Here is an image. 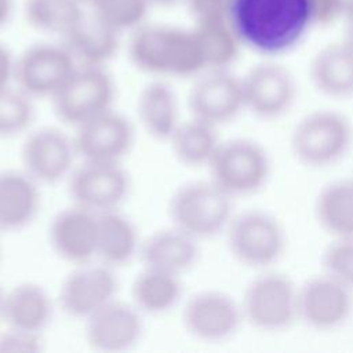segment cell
<instances>
[{"instance_id": "277c9868", "label": "cell", "mask_w": 353, "mask_h": 353, "mask_svg": "<svg viewBox=\"0 0 353 353\" xmlns=\"http://www.w3.org/2000/svg\"><path fill=\"white\" fill-rule=\"evenodd\" d=\"M240 305L244 323L262 332H281L299 321V285L273 268L261 270L248 283Z\"/></svg>"}, {"instance_id": "9c48e42d", "label": "cell", "mask_w": 353, "mask_h": 353, "mask_svg": "<svg viewBox=\"0 0 353 353\" xmlns=\"http://www.w3.org/2000/svg\"><path fill=\"white\" fill-rule=\"evenodd\" d=\"M185 331L205 343H219L237 334L244 316L240 301L221 290H201L190 295L182 307Z\"/></svg>"}, {"instance_id": "6da1fadb", "label": "cell", "mask_w": 353, "mask_h": 353, "mask_svg": "<svg viewBox=\"0 0 353 353\" xmlns=\"http://www.w3.org/2000/svg\"><path fill=\"white\" fill-rule=\"evenodd\" d=\"M225 15L243 47L266 57L294 50L314 26L310 0H228Z\"/></svg>"}, {"instance_id": "d590c367", "label": "cell", "mask_w": 353, "mask_h": 353, "mask_svg": "<svg viewBox=\"0 0 353 353\" xmlns=\"http://www.w3.org/2000/svg\"><path fill=\"white\" fill-rule=\"evenodd\" d=\"M314 25H330L342 21V0H310Z\"/></svg>"}, {"instance_id": "ac0fdd59", "label": "cell", "mask_w": 353, "mask_h": 353, "mask_svg": "<svg viewBox=\"0 0 353 353\" xmlns=\"http://www.w3.org/2000/svg\"><path fill=\"white\" fill-rule=\"evenodd\" d=\"M353 313V291L324 272L299 285V321L317 331L345 325Z\"/></svg>"}, {"instance_id": "44dd1931", "label": "cell", "mask_w": 353, "mask_h": 353, "mask_svg": "<svg viewBox=\"0 0 353 353\" xmlns=\"http://www.w3.org/2000/svg\"><path fill=\"white\" fill-rule=\"evenodd\" d=\"M314 88L330 98L353 97V33L321 47L309 63Z\"/></svg>"}, {"instance_id": "52a82bcc", "label": "cell", "mask_w": 353, "mask_h": 353, "mask_svg": "<svg viewBox=\"0 0 353 353\" xmlns=\"http://www.w3.org/2000/svg\"><path fill=\"white\" fill-rule=\"evenodd\" d=\"M225 236L230 255L240 265L258 272L272 269L287 247L285 230L280 221L259 210L234 214Z\"/></svg>"}, {"instance_id": "d6986e66", "label": "cell", "mask_w": 353, "mask_h": 353, "mask_svg": "<svg viewBox=\"0 0 353 353\" xmlns=\"http://www.w3.org/2000/svg\"><path fill=\"white\" fill-rule=\"evenodd\" d=\"M98 214L74 203L59 210L48 225V243L63 262L77 266L97 261Z\"/></svg>"}, {"instance_id": "7c38bea8", "label": "cell", "mask_w": 353, "mask_h": 353, "mask_svg": "<svg viewBox=\"0 0 353 353\" xmlns=\"http://www.w3.org/2000/svg\"><path fill=\"white\" fill-rule=\"evenodd\" d=\"M76 68L62 43L34 44L15 58L14 84L33 99H51Z\"/></svg>"}, {"instance_id": "3957f363", "label": "cell", "mask_w": 353, "mask_h": 353, "mask_svg": "<svg viewBox=\"0 0 353 353\" xmlns=\"http://www.w3.org/2000/svg\"><path fill=\"white\" fill-rule=\"evenodd\" d=\"M233 200L211 179L181 185L171 196V225L201 241L225 233L234 215Z\"/></svg>"}, {"instance_id": "8fae6325", "label": "cell", "mask_w": 353, "mask_h": 353, "mask_svg": "<svg viewBox=\"0 0 353 353\" xmlns=\"http://www.w3.org/2000/svg\"><path fill=\"white\" fill-rule=\"evenodd\" d=\"M73 137L58 127H40L26 134L21 148L22 170L39 185H55L76 167Z\"/></svg>"}, {"instance_id": "9a60e30c", "label": "cell", "mask_w": 353, "mask_h": 353, "mask_svg": "<svg viewBox=\"0 0 353 353\" xmlns=\"http://www.w3.org/2000/svg\"><path fill=\"white\" fill-rule=\"evenodd\" d=\"M190 116L215 127L234 120L243 110L241 77L229 69H207L200 73L188 94Z\"/></svg>"}, {"instance_id": "83f0119b", "label": "cell", "mask_w": 353, "mask_h": 353, "mask_svg": "<svg viewBox=\"0 0 353 353\" xmlns=\"http://www.w3.org/2000/svg\"><path fill=\"white\" fill-rule=\"evenodd\" d=\"M221 141L218 127L189 116V119H182L167 142L181 164L200 168L210 164Z\"/></svg>"}, {"instance_id": "f1b7e54d", "label": "cell", "mask_w": 353, "mask_h": 353, "mask_svg": "<svg viewBox=\"0 0 353 353\" xmlns=\"http://www.w3.org/2000/svg\"><path fill=\"white\" fill-rule=\"evenodd\" d=\"M207 69H229L243 44L225 14L196 18L193 26Z\"/></svg>"}, {"instance_id": "74e56055", "label": "cell", "mask_w": 353, "mask_h": 353, "mask_svg": "<svg viewBox=\"0 0 353 353\" xmlns=\"http://www.w3.org/2000/svg\"><path fill=\"white\" fill-rule=\"evenodd\" d=\"M15 58L10 50L0 43V88L14 84Z\"/></svg>"}, {"instance_id": "5b68a950", "label": "cell", "mask_w": 353, "mask_h": 353, "mask_svg": "<svg viewBox=\"0 0 353 353\" xmlns=\"http://www.w3.org/2000/svg\"><path fill=\"white\" fill-rule=\"evenodd\" d=\"M353 143V125L341 112L317 109L305 114L292 128L290 148L309 168H327L341 161Z\"/></svg>"}, {"instance_id": "f35d334b", "label": "cell", "mask_w": 353, "mask_h": 353, "mask_svg": "<svg viewBox=\"0 0 353 353\" xmlns=\"http://www.w3.org/2000/svg\"><path fill=\"white\" fill-rule=\"evenodd\" d=\"M342 11L343 21H346L353 30V0H342Z\"/></svg>"}, {"instance_id": "30bf717a", "label": "cell", "mask_w": 353, "mask_h": 353, "mask_svg": "<svg viewBox=\"0 0 353 353\" xmlns=\"http://www.w3.org/2000/svg\"><path fill=\"white\" fill-rule=\"evenodd\" d=\"M117 294L119 279L114 269L94 261L73 266L59 284L57 303L68 316L84 321L119 298Z\"/></svg>"}, {"instance_id": "e0dca14e", "label": "cell", "mask_w": 353, "mask_h": 353, "mask_svg": "<svg viewBox=\"0 0 353 353\" xmlns=\"http://www.w3.org/2000/svg\"><path fill=\"white\" fill-rule=\"evenodd\" d=\"M145 330L143 314L131 301L116 298L84 320V339L99 353H124L134 349Z\"/></svg>"}, {"instance_id": "5bb4252c", "label": "cell", "mask_w": 353, "mask_h": 353, "mask_svg": "<svg viewBox=\"0 0 353 353\" xmlns=\"http://www.w3.org/2000/svg\"><path fill=\"white\" fill-rule=\"evenodd\" d=\"M241 83L245 110L262 120L283 117L296 101L298 85L294 74L270 59L252 66L241 77Z\"/></svg>"}, {"instance_id": "836d02e7", "label": "cell", "mask_w": 353, "mask_h": 353, "mask_svg": "<svg viewBox=\"0 0 353 353\" xmlns=\"http://www.w3.org/2000/svg\"><path fill=\"white\" fill-rule=\"evenodd\" d=\"M323 272L353 291V237L332 239L323 254Z\"/></svg>"}, {"instance_id": "60d3db41", "label": "cell", "mask_w": 353, "mask_h": 353, "mask_svg": "<svg viewBox=\"0 0 353 353\" xmlns=\"http://www.w3.org/2000/svg\"><path fill=\"white\" fill-rule=\"evenodd\" d=\"M0 232H1V229H0Z\"/></svg>"}, {"instance_id": "4dcf8cb0", "label": "cell", "mask_w": 353, "mask_h": 353, "mask_svg": "<svg viewBox=\"0 0 353 353\" xmlns=\"http://www.w3.org/2000/svg\"><path fill=\"white\" fill-rule=\"evenodd\" d=\"M83 14L79 0H26L25 4L26 19L34 29L61 37Z\"/></svg>"}, {"instance_id": "ffe728a7", "label": "cell", "mask_w": 353, "mask_h": 353, "mask_svg": "<svg viewBox=\"0 0 353 353\" xmlns=\"http://www.w3.org/2000/svg\"><path fill=\"white\" fill-rule=\"evenodd\" d=\"M199 243L190 234L171 225L142 239L138 256L142 266L183 276L199 261Z\"/></svg>"}, {"instance_id": "2e32d148", "label": "cell", "mask_w": 353, "mask_h": 353, "mask_svg": "<svg viewBox=\"0 0 353 353\" xmlns=\"http://www.w3.org/2000/svg\"><path fill=\"white\" fill-rule=\"evenodd\" d=\"M73 130L74 148L81 161L121 163L134 145L131 121L113 108Z\"/></svg>"}, {"instance_id": "f546056e", "label": "cell", "mask_w": 353, "mask_h": 353, "mask_svg": "<svg viewBox=\"0 0 353 353\" xmlns=\"http://www.w3.org/2000/svg\"><path fill=\"white\" fill-rule=\"evenodd\" d=\"M314 214L321 229L332 239L353 237V178L323 186L314 201Z\"/></svg>"}, {"instance_id": "7402d4cb", "label": "cell", "mask_w": 353, "mask_h": 353, "mask_svg": "<svg viewBox=\"0 0 353 353\" xmlns=\"http://www.w3.org/2000/svg\"><path fill=\"white\" fill-rule=\"evenodd\" d=\"M119 34L95 12H84L61 43L77 66H105L119 50Z\"/></svg>"}, {"instance_id": "1f68e13d", "label": "cell", "mask_w": 353, "mask_h": 353, "mask_svg": "<svg viewBox=\"0 0 353 353\" xmlns=\"http://www.w3.org/2000/svg\"><path fill=\"white\" fill-rule=\"evenodd\" d=\"M33 101L15 84L0 88V138H14L30 128Z\"/></svg>"}, {"instance_id": "4fadbf2b", "label": "cell", "mask_w": 353, "mask_h": 353, "mask_svg": "<svg viewBox=\"0 0 353 353\" xmlns=\"http://www.w3.org/2000/svg\"><path fill=\"white\" fill-rule=\"evenodd\" d=\"M66 181L72 203L95 214L119 210L130 192L121 163L81 161Z\"/></svg>"}, {"instance_id": "8d00e7d4", "label": "cell", "mask_w": 353, "mask_h": 353, "mask_svg": "<svg viewBox=\"0 0 353 353\" xmlns=\"http://www.w3.org/2000/svg\"><path fill=\"white\" fill-rule=\"evenodd\" d=\"M194 18L225 14L228 0H186Z\"/></svg>"}, {"instance_id": "603a6c76", "label": "cell", "mask_w": 353, "mask_h": 353, "mask_svg": "<svg viewBox=\"0 0 353 353\" xmlns=\"http://www.w3.org/2000/svg\"><path fill=\"white\" fill-rule=\"evenodd\" d=\"M54 316V301L34 281H21L4 291L3 324L43 334Z\"/></svg>"}, {"instance_id": "7a4b0ae2", "label": "cell", "mask_w": 353, "mask_h": 353, "mask_svg": "<svg viewBox=\"0 0 353 353\" xmlns=\"http://www.w3.org/2000/svg\"><path fill=\"white\" fill-rule=\"evenodd\" d=\"M127 52L137 69L159 79L193 77L207 70L193 28L141 25L132 32Z\"/></svg>"}, {"instance_id": "4316f807", "label": "cell", "mask_w": 353, "mask_h": 353, "mask_svg": "<svg viewBox=\"0 0 353 353\" xmlns=\"http://www.w3.org/2000/svg\"><path fill=\"white\" fill-rule=\"evenodd\" d=\"M182 276L156 268L142 266L131 283V302L150 316L172 310L182 299Z\"/></svg>"}, {"instance_id": "cb8c5ba5", "label": "cell", "mask_w": 353, "mask_h": 353, "mask_svg": "<svg viewBox=\"0 0 353 353\" xmlns=\"http://www.w3.org/2000/svg\"><path fill=\"white\" fill-rule=\"evenodd\" d=\"M135 109L141 127L156 141L167 142L182 121L176 92L160 79L152 80L141 88Z\"/></svg>"}, {"instance_id": "d4e9b609", "label": "cell", "mask_w": 353, "mask_h": 353, "mask_svg": "<svg viewBox=\"0 0 353 353\" xmlns=\"http://www.w3.org/2000/svg\"><path fill=\"white\" fill-rule=\"evenodd\" d=\"M40 186L21 170L0 171V229L21 230L37 215Z\"/></svg>"}, {"instance_id": "8992f818", "label": "cell", "mask_w": 353, "mask_h": 353, "mask_svg": "<svg viewBox=\"0 0 353 353\" xmlns=\"http://www.w3.org/2000/svg\"><path fill=\"white\" fill-rule=\"evenodd\" d=\"M210 179L232 199L258 193L268 183L272 161L268 150L250 138L221 141L207 165Z\"/></svg>"}, {"instance_id": "d6a6232c", "label": "cell", "mask_w": 353, "mask_h": 353, "mask_svg": "<svg viewBox=\"0 0 353 353\" xmlns=\"http://www.w3.org/2000/svg\"><path fill=\"white\" fill-rule=\"evenodd\" d=\"M149 4V0H103L92 12L117 33L134 32L143 25Z\"/></svg>"}, {"instance_id": "e575fe53", "label": "cell", "mask_w": 353, "mask_h": 353, "mask_svg": "<svg viewBox=\"0 0 353 353\" xmlns=\"http://www.w3.org/2000/svg\"><path fill=\"white\" fill-rule=\"evenodd\" d=\"M43 349V334L10 325L0 330V353H40Z\"/></svg>"}, {"instance_id": "484cf974", "label": "cell", "mask_w": 353, "mask_h": 353, "mask_svg": "<svg viewBox=\"0 0 353 353\" xmlns=\"http://www.w3.org/2000/svg\"><path fill=\"white\" fill-rule=\"evenodd\" d=\"M142 239L135 223L119 210L98 214L97 261L119 268L138 256Z\"/></svg>"}, {"instance_id": "ab89813d", "label": "cell", "mask_w": 353, "mask_h": 353, "mask_svg": "<svg viewBox=\"0 0 353 353\" xmlns=\"http://www.w3.org/2000/svg\"><path fill=\"white\" fill-rule=\"evenodd\" d=\"M3 306H4V290L0 288V324H3Z\"/></svg>"}, {"instance_id": "ba28073f", "label": "cell", "mask_w": 353, "mask_h": 353, "mask_svg": "<svg viewBox=\"0 0 353 353\" xmlns=\"http://www.w3.org/2000/svg\"><path fill=\"white\" fill-rule=\"evenodd\" d=\"M114 81L105 66H77L50 99L61 123L76 128L113 108Z\"/></svg>"}]
</instances>
